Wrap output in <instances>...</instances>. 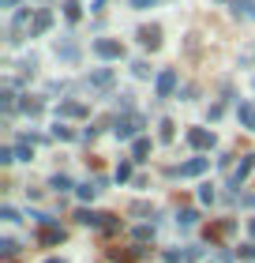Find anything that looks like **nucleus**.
I'll list each match as a JSON object with an SVG mask.
<instances>
[{"mask_svg":"<svg viewBox=\"0 0 255 263\" xmlns=\"http://www.w3.org/2000/svg\"><path fill=\"white\" fill-rule=\"evenodd\" d=\"M94 53H98L102 61H116V57H124V45L113 42V38H98L94 42Z\"/></svg>","mask_w":255,"mask_h":263,"instance_id":"nucleus-1","label":"nucleus"},{"mask_svg":"<svg viewBox=\"0 0 255 263\" xmlns=\"http://www.w3.org/2000/svg\"><path fill=\"white\" fill-rule=\"evenodd\" d=\"M139 128H143V117L131 113V117H124V121H116V139H131Z\"/></svg>","mask_w":255,"mask_h":263,"instance_id":"nucleus-2","label":"nucleus"},{"mask_svg":"<svg viewBox=\"0 0 255 263\" xmlns=\"http://www.w3.org/2000/svg\"><path fill=\"white\" fill-rule=\"evenodd\" d=\"M173 90H176V68H165L158 76V98H169Z\"/></svg>","mask_w":255,"mask_h":263,"instance_id":"nucleus-3","label":"nucleus"},{"mask_svg":"<svg viewBox=\"0 0 255 263\" xmlns=\"http://www.w3.org/2000/svg\"><path fill=\"white\" fill-rule=\"evenodd\" d=\"M188 143L195 151H206V147H214V132H206V128H191L188 132Z\"/></svg>","mask_w":255,"mask_h":263,"instance_id":"nucleus-4","label":"nucleus"},{"mask_svg":"<svg viewBox=\"0 0 255 263\" xmlns=\"http://www.w3.org/2000/svg\"><path fill=\"white\" fill-rule=\"evenodd\" d=\"M206 165H210V158H191V162H184V165H180V170H173V173H176V177H199Z\"/></svg>","mask_w":255,"mask_h":263,"instance_id":"nucleus-5","label":"nucleus"},{"mask_svg":"<svg viewBox=\"0 0 255 263\" xmlns=\"http://www.w3.org/2000/svg\"><path fill=\"white\" fill-rule=\"evenodd\" d=\"M251 170H255V158H251V154H248V158H244V162H240V170H237L233 177H229V188H240V184H244V181H248V173H251Z\"/></svg>","mask_w":255,"mask_h":263,"instance_id":"nucleus-6","label":"nucleus"},{"mask_svg":"<svg viewBox=\"0 0 255 263\" xmlns=\"http://www.w3.org/2000/svg\"><path fill=\"white\" fill-rule=\"evenodd\" d=\"M139 42L147 45V49H158V45H162V30H158V27H143L139 30Z\"/></svg>","mask_w":255,"mask_h":263,"instance_id":"nucleus-7","label":"nucleus"},{"mask_svg":"<svg viewBox=\"0 0 255 263\" xmlns=\"http://www.w3.org/2000/svg\"><path fill=\"white\" fill-rule=\"evenodd\" d=\"M27 19H30V8L15 11V19H11V42H19V34H23V27H27Z\"/></svg>","mask_w":255,"mask_h":263,"instance_id":"nucleus-8","label":"nucleus"},{"mask_svg":"<svg viewBox=\"0 0 255 263\" xmlns=\"http://www.w3.org/2000/svg\"><path fill=\"white\" fill-rule=\"evenodd\" d=\"M42 241H45V245L64 241V230H60V226H53V222H49V226H42Z\"/></svg>","mask_w":255,"mask_h":263,"instance_id":"nucleus-9","label":"nucleus"},{"mask_svg":"<svg viewBox=\"0 0 255 263\" xmlns=\"http://www.w3.org/2000/svg\"><path fill=\"white\" fill-rule=\"evenodd\" d=\"M49 23H53V11L49 8H42L38 15H34V34H42V30H49Z\"/></svg>","mask_w":255,"mask_h":263,"instance_id":"nucleus-10","label":"nucleus"},{"mask_svg":"<svg viewBox=\"0 0 255 263\" xmlns=\"http://www.w3.org/2000/svg\"><path fill=\"white\" fill-rule=\"evenodd\" d=\"M56 113H60V117H83V113H87V105H79V102H60Z\"/></svg>","mask_w":255,"mask_h":263,"instance_id":"nucleus-11","label":"nucleus"},{"mask_svg":"<svg viewBox=\"0 0 255 263\" xmlns=\"http://www.w3.org/2000/svg\"><path fill=\"white\" fill-rule=\"evenodd\" d=\"M90 83H94V87H109V83H113V71H109V68H98V71L90 76Z\"/></svg>","mask_w":255,"mask_h":263,"instance_id":"nucleus-12","label":"nucleus"},{"mask_svg":"<svg viewBox=\"0 0 255 263\" xmlns=\"http://www.w3.org/2000/svg\"><path fill=\"white\" fill-rule=\"evenodd\" d=\"M147 154H150V139H135V147H131V158H135V162H143Z\"/></svg>","mask_w":255,"mask_h":263,"instance_id":"nucleus-13","label":"nucleus"},{"mask_svg":"<svg viewBox=\"0 0 255 263\" xmlns=\"http://www.w3.org/2000/svg\"><path fill=\"white\" fill-rule=\"evenodd\" d=\"M233 11H237V15H255V4H251V0H233Z\"/></svg>","mask_w":255,"mask_h":263,"instance_id":"nucleus-14","label":"nucleus"},{"mask_svg":"<svg viewBox=\"0 0 255 263\" xmlns=\"http://www.w3.org/2000/svg\"><path fill=\"white\" fill-rule=\"evenodd\" d=\"M240 124L255 128V105H240Z\"/></svg>","mask_w":255,"mask_h":263,"instance_id":"nucleus-15","label":"nucleus"},{"mask_svg":"<svg viewBox=\"0 0 255 263\" xmlns=\"http://www.w3.org/2000/svg\"><path fill=\"white\" fill-rule=\"evenodd\" d=\"M56 57H64V61H75V57H79V49H75L71 42H64V45H56Z\"/></svg>","mask_w":255,"mask_h":263,"instance_id":"nucleus-16","label":"nucleus"},{"mask_svg":"<svg viewBox=\"0 0 255 263\" xmlns=\"http://www.w3.org/2000/svg\"><path fill=\"white\" fill-rule=\"evenodd\" d=\"M64 15H68L71 23H75V19L83 15V8H79V0H64Z\"/></svg>","mask_w":255,"mask_h":263,"instance_id":"nucleus-17","label":"nucleus"},{"mask_svg":"<svg viewBox=\"0 0 255 263\" xmlns=\"http://www.w3.org/2000/svg\"><path fill=\"white\" fill-rule=\"evenodd\" d=\"M173 136H176V132H173V121H162V132H158V139H162V143H173Z\"/></svg>","mask_w":255,"mask_h":263,"instance_id":"nucleus-18","label":"nucleus"},{"mask_svg":"<svg viewBox=\"0 0 255 263\" xmlns=\"http://www.w3.org/2000/svg\"><path fill=\"white\" fill-rule=\"evenodd\" d=\"M49 184L56 188V192H68V188H71V177H64V173H56V177H53Z\"/></svg>","mask_w":255,"mask_h":263,"instance_id":"nucleus-19","label":"nucleus"},{"mask_svg":"<svg viewBox=\"0 0 255 263\" xmlns=\"http://www.w3.org/2000/svg\"><path fill=\"white\" fill-rule=\"evenodd\" d=\"M0 252H4V256L11 259V256H15V252H19V245H15V241H11V237H4V241H0Z\"/></svg>","mask_w":255,"mask_h":263,"instance_id":"nucleus-20","label":"nucleus"},{"mask_svg":"<svg viewBox=\"0 0 255 263\" xmlns=\"http://www.w3.org/2000/svg\"><path fill=\"white\" fill-rule=\"evenodd\" d=\"M102 192V188L98 184H79V199H94V196H98Z\"/></svg>","mask_w":255,"mask_h":263,"instance_id":"nucleus-21","label":"nucleus"},{"mask_svg":"<svg viewBox=\"0 0 255 263\" xmlns=\"http://www.w3.org/2000/svg\"><path fill=\"white\" fill-rule=\"evenodd\" d=\"M176 222H180V226H195V222H199V214H195V211H180V218H176Z\"/></svg>","mask_w":255,"mask_h":263,"instance_id":"nucleus-22","label":"nucleus"},{"mask_svg":"<svg viewBox=\"0 0 255 263\" xmlns=\"http://www.w3.org/2000/svg\"><path fill=\"white\" fill-rule=\"evenodd\" d=\"M128 177H131V162H120L116 165V181H128Z\"/></svg>","mask_w":255,"mask_h":263,"instance_id":"nucleus-23","label":"nucleus"},{"mask_svg":"<svg viewBox=\"0 0 255 263\" xmlns=\"http://www.w3.org/2000/svg\"><path fill=\"white\" fill-rule=\"evenodd\" d=\"M131 71H135L139 79H147V76H150V68H147V61H135V64H131Z\"/></svg>","mask_w":255,"mask_h":263,"instance_id":"nucleus-24","label":"nucleus"},{"mask_svg":"<svg viewBox=\"0 0 255 263\" xmlns=\"http://www.w3.org/2000/svg\"><path fill=\"white\" fill-rule=\"evenodd\" d=\"M53 136H56V139H71V128H64V124L56 121V128H53Z\"/></svg>","mask_w":255,"mask_h":263,"instance_id":"nucleus-25","label":"nucleus"},{"mask_svg":"<svg viewBox=\"0 0 255 263\" xmlns=\"http://www.w3.org/2000/svg\"><path fill=\"white\" fill-rule=\"evenodd\" d=\"M0 218H8V222H19V214H15V207H4V211H0Z\"/></svg>","mask_w":255,"mask_h":263,"instance_id":"nucleus-26","label":"nucleus"},{"mask_svg":"<svg viewBox=\"0 0 255 263\" xmlns=\"http://www.w3.org/2000/svg\"><path fill=\"white\" fill-rule=\"evenodd\" d=\"M158 4V0H131V8H135V11H143V8H154Z\"/></svg>","mask_w":255,"mask_h":263,"instance_id":"nucleus-27","label":"nucleus"},{"mask_svg":"<svg viewBox=\"0 0 255 263\" xmlns=\"http://www.w3.org/2000/svg\"><path fill=\"white\" fill-rule=\"evenodd\" d=\"M240 256H244V259H255V241H251V245H244V248H240Z\"/></svg>","mask_w":255,"mask_h":263,"instance_id":"nucleus-28","label":"nucleus"},{"mask_svg":"<svg viewBox=\"0 0 255 263\" xmlns=\"http://www.w3.org/2000/svg\"><path fill=\"white\" fill-rule=\"evenodd\" d=\"M240 207H255V192H251V196H244V199H240Z\"/></svg>","mask_w":255,"mask_h":263,"instance_id":"nucleus-29","label":"nucleus"},{"mask_svg":"<svg viewBox=\"0 0 255 263\" xmlns=\"http://www.w3.org/2000/svg\"><path fill=\"white\" fill-rule=\"evenodd\" d=\"M19 4V0H0V8H15Z\"/></svg>","mask_w":255,"mask_h":263,"instance_id":"nucleus-30","label":"nucleus"},{"mask_svg":"<svg viewBox=\"0 0 255 263\" xmlns=\"http://www.w3.org/2000/svg\"><path fill=\"white\" fill-rule=\"evenodd\" d=\"M248 233H251V237H255V218H251V222H248Z\"/></svg>","mask_w":255,"mask_h":263,"instance_id":"nucleus-31","label":"nucleus"},{"mask_svg":"<svg viewBox=\"0 0 255 263\" xmlns=\"http://www.w3.org/2000/svg\"><path fill=\"white\" fill-rule=\"evenodd\" d=\"M45 263H64V259H45Z\"/></svg>","mask_w":255,"mask_h":263,"instance_id":"nucleus-32","label":"nucleus"}]
</instances>
